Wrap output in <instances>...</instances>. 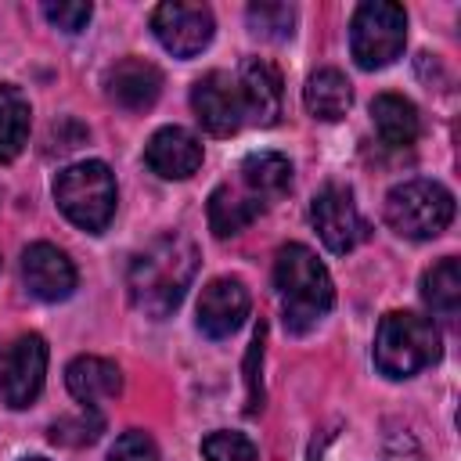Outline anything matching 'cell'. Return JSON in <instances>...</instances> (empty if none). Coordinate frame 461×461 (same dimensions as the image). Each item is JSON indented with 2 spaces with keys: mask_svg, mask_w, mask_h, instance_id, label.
<instances>
[{
  "mask_svg": "<svg viewBox=\"0 0 461 461\" xmlns=\"http://www.w3.org/2000/svg\"><path fill=\"white\" fill-rule=\"evenodd\" d=\"M198 274V249L187 234L169 230L148 241L126 270V292L133 310H140L151 321L169 317L180 299L187 295L191 281Z\"/></svg>",
  "mask_w": 461,
  "mask_h": 461,
  "instance_id": "6da1fadb",
  "label": "cell"
},
{
  "mask_svg": "<svg viewBox=\"0 0 461 461\" xmlns=\"http://www.w3.org/2000/svg\"><path fill=\"white\" fill-rule=\"evenodd\" d=\"M274 285H277V299H281V317L288 335H306L310 328H317L331 303H335V285L331 274L324 270V263L299 241H288L277 249L274 259Z\"/></svg>",
  "mask_w": 461,
  "mask_h": 461,
  "instance_id": "7a4b0ae2",
  "label": "cell"
},
{
  "mask_svg": "<svg viewBox=\"0 0 461 461\" xmlns=\"http://www.w3.org/2000/svg\"><path fill=\"white\" fill-rule=\"evenodd\" d=\"M443 353L439 328L411 310H393L378 321L375 331V367L385 378H411L436 364Z\"/></svg>",
  "mask_w": 461,
  "mask_h": 461,
  "instance_id": "3957f363",
  "label": "cell"
},
{
  "mask_svg": "<svg viewBox=\"0 0 461 461\" xmlns=\"http://www.w3.org/2000/svg\"><path fill=\"white\" fill-rule=\"evenodd\" d=\"M54 202L79 230L101 234L115 216V202H119L115 176L101 158L65 166L54 176Z\"/></svg>",
  "mask_w": 461,
  "mask_h": 461,
  "instance_id": "277c9868",
  "label": "cell"
},
{
  "mask_svg": "<svg viewBox=\"0 0 461 461\" xmlns=\"http://www.w3.org/2000/svg\"><path fill=\"white\" fill-rule=\"evenodd\" d=\"M385 223L411 241L443 234L454 220V194L439 180H403L385 194Z\"/></svg>",
  "mask_w": 461,
  "mask_h": 461,
  "instance_id": "5b68a950",
  "label": "cell"
},
{
  "mask_svg": "<svg viewBox=\"0 0 461 461\" xmlns=\"http://www.w3.org/2000/svg\"><path fill=\"white\" fill-rule=\"evenodd\" d=\"M407 43V14L393 0H367L353 11L349 22V50L353 61L367 72L393 65Z\"/></svg>",
  "mask_w": 461,
  "mask_h": 461,
  "instance_id": "8992f818",
  "label": "cell"
},
{
  "mask_svg": "<svg viewBox=\"0 0 461 461\" xmlns=\"http://www.w3.org/2000/svg\"><path fill=\"white\" fill-rule=\"evenodd\" d=\"M47 378V342L43 335L29 331L18 335L4 353H0V400L11 411L29 407Z\"/></svg>",
  "mask_w": 461,
  "mask_h": 461,
  "instance_id": "52a82bcc",
  "label": "cell"
},
{
  "mask_svg": "<svg viewBox=\"0 0 461 461\" xmlns=\"http://www.w3.org/2000/svg\"><path fill=\"white\" fill-rule=\"evenodd\" d=\"M310 220H313V230L321 234V241L328 245V252H335V256L353 252L367 238V223L353 202V191L339 187V184H324L313 194Z\"/></svg>",
  "mask_w": 461,
  "mask_h": 461,
  "instance_id": "ba28073f",
  "label": "cell"
},
{
  "mask_svg": "<svg viewBox=\"0 0 461 461\" xmlns=\"http://www.w3.org/2000/svg\"><path fill=\"white\" fill-rule=\"evenodd\" d=\"M151 32L173 58H194L209 47L216 32V18L205 4H158L151 11Z\"/></svg>",
  "mask_w": 461,
  "mask_h": 461,
  "instance_id": "9c48e42d",
  "label": "cell"
},
{
  "mask_svg": "<svg viewBox=\"0 0 461 461\" xmlns=\"http://www.w3.org/2000/svg\"><path fill=\"white\" fill-rule=\"evenodd\" d=\"M191 108H194V119L202 122V130L212 137H230L245 122L238 79H230L227 72H205L202 79H194Z\"/></svg>",
  "mask_w": 461,
  "mask_h": 461,
  "instance_id": "30bf717a",
  "label": "cell"
},
{
  "mask_svg": "<svg viewBox=\"0 0 461 461\" xmlns=\"http://www.w3.org/2000/svg\"><path fill=\"white\" fill-rule=\"evenodd\" d=\"M252 295L241 277H212L198 295V328L209 339L234 335L249 317Z\"/></svg>",
  "mask_w": 461,
  "mask_h": 461,
  "instance_id": "8fae6325",
  "label": "cell"
},
{
  "mask_svg": "<svg viewBox=\"0 0 461 461\" xmlns=\"http://www.w3.org/2000/svg\"><path fill=\"white\" fill-rule=\"evenodd\" d=\"M22 281H25L29 295H36L43 303H61L76 292V267L58 245L32 241L22 252Z\"/></svg>",
  "mask_w": 461,
  "mask_h": 461,
  "instance_id": "7c38bea8",
  "label": "cell"
},
{
  "mask_svg": "<svg viewBox=\"0 0 461 461\" xmlns=\"http://www.w3.org/2000/svg\"><path fill=\"white\" fill-rule=\"evenodd\" d=\"M238 94L241 108L256 126H274L285 108V83L274 61L267 58H245L238 68Z\"/></svg>",
  "mask_w": 461,
  "mask_h": 461,
  "instance_id": "4fadbf2b",
  "label": "cell"
},
{
  "mask_svg": "<svg viewBox=\"0 0 461 461\" xmlns=\"http://www.w3.org/2000/svg\"><path fill=\"white\" fill-rule=\"evenodd\" d=\"M144 162L162 180H187L202 166V140L184 126H162L144 148Z\"/></svg>",
  "mask_w": 461,
  "mask_h": 461,
  "instance_id": "5bb4252c",
  "label": "cell"
},
{
  "mask_svg": "<svg viewBox=\"0 0 461 461\" xmlns=\"http://www.w3.org/2000/svg\"><path fill=\"white\" fill-rule=\"evenodd\" d=\"M104 94L126 112H148L162 94V72L144 58H122L104 72Z\"/></svg>",
  "mask_w": 461,
  "mask_h": 461,
  "instance_id": "9a60e30c",
  "label": "cell"
},
{
  "mask_svg": "<svg viewBox=\"0 0 461 461\" xmlns=\"http://www.w3.org/2000/svg\"><path fill=\"white\" fill-rule=\"evenodd\" d=\"M65 385L83 407L97 411L101 403L122 393V371L115 360H104V357H76L65 367Z\"/></svg>",
  "mask_w": 461,
  "mask_h": 461,
  "instance_id": "2e32d148",
  "label": "cell"
},
{
  "mask_svg": "<svg viewBox=\"0 0 461 461\" xmlns=\"http://www.w3.org/2000/svg\"><path fill=\"white\" fill-rule=\"evenodd\" d=\"M371 122H375V133L382 137V144H389V148H411L421 133V115H418L414 101L403 94H378L371 101Z\"/></svg>",
  "mask_w": 461,
  "mask_h": 461,
  "instance_id": "e0dca14e",
  "label": "cell"
},
{
  "mask_svg": "<svg viewBox=\"0 0 461 461\" xmlns=\"http://www.w3.org/2000/svg\"><path fill=\"white\" fill-rule=\"evenodd\" d=\"M303 104L321 122H339L353 104V86L339 68H317L303 86Z\"/></svg>",
  "mask_w": 461,
  "mask_h": 461,
  "instance_id": "ac0fdd59",
  "label": "cell"
},
{
  "mask_svg": "<svg viewBox=\"0 0 461 461\" xmlns=\"http://www.w3.org/2000/svg\"><path fill=\"white\" fill-rule=\"evenodd\" d=\"M241 184L252 198H259L267 205V198H281L292 187V162L277 151H252L241 158L238 166Z\"/></svg>",
  "mask_w": 461,
  "mask_h": 461,
  "instance_id": "d6986e66",
  "label": "cell"
},
{
  "mask_svg": "<svg viewBox=\"0 0 461 461\" xmlns=\"http://www.w3.org/2000/svg\"><path fill=\"white\" fill-rule=\"evenodd\" d=\"M263 212V202L252 198L249 191H234L230 184H220L209 194V230L216 238H234L241 234L256 216Z\"/></svg>",
  "mask_w": 461,
  "mask_h": 461,
  "instance_id": "ffe728a7",
  "label": "cell"
},
{
  "mask_svg": "<svg viewBox=\"0 0 461 461\" xmlns=\"http://www.w3.org/2000/svg\"><path fill=\"white\" fill-rule=\"evenodd\" d=\"M32 108L14 83H0V162H14L29 144Z\"/></svg>",
  "mask_w": 461,
  "mask_h": 461,
  "instance_id": "44dd1931",
  "label": "cell"
},
{
  "mask_svg": "<svg viewBox=\"0 0 461 461\" xmlns=\"http://www.w3.org/2000/svg\"><path fill=\"white\" fill-rule=\"evenodd\" d=\"M421 299L436 317H443V321L457 317V306H461V263L454 256H443L436 267L425 270Z\"/></svg>",
  "mask_w": 461,
  "mask_h": 461,
  "instance_id": "7402d4cb",
  "label": "cell"
},
{
  "mask_svg": "<svg viewBox=\"0 0 461 461\" xmlns=\"http://www.w3.org/2000/svg\"><path fill=\"white\" fill-rule=\"evenodd\" d=\"M245 18H249V29L256 32V36H263V40H288L292 32H295V7L292 4H277V0H263V4H249V11H245Z\"/></svg>",
  "mask_w": 461,
  "mask_h": 461,
  "instance_id": "603a6c76",
  "label": "cell"
},
{
  "mask_svg": "<svg viewBox=\"0 0 461 461\" xmlns=\"http://www.w3.org/2000/svg\"><path fill=\"white\" fill-rule=\"evenodd\" d=\"M104 432V418L90 407H83L79 414H68V418H58L50 425V443H61V447H86L94 443L97 436Z\"/></svg>",
  "mask_w": 461,
  "mask_h": 461,
  "instance_id": "cb8c5ba5",
  "label": "cell"
},
{
  "mask_svg": "<svg viewBox=\"0 0 461 461\" xmlns=\"http://www.w3.org/2000/svg\"><path fill=\"white\" fill-rule=\"evenodd\" d=\"M202 457L205 461H259V450L245 432L216 429L202 439Z\"/></svg>",
  "mask_w": 461,
  "mask_h": 461,
  "instance_id": "d4e9b609",
  "label": "cell"
},
{
  "mask_svg": "<svg viewBox=\"0 0 461 461\" xmlns=\"http://www.w3.org/2000/svg\"><path fill=\"white\" fill-rule=\"evenodd\" d=\"M108 461H158V447H155V439L144 429H126L112 443Z\"/></svg>",
  "mask_w": 461,
  "mask_h": 461,
  "instance_id": "484cf974",
  "label": "cell"
},
{
  "mask_svg": "<svg viewBox=\"0 0 461 461\" xmlns=\"http://www.w3.org/2000/svg\"><path fill=\"white\" fill-rule=\"evenodd\" d=\"M43 11V18L54 25V29H61V32H79V29H86V22H90V14H94V7L90 4H43L40 7Z\"/></svg>",
  "mask_w": 461,
  "mask_h": 461,
  "instance_id": "4316f807",
  "label": "cell"
},
{
  "mask_svg": "<svg viewBox=\"0 0 461 461\" xmlns=\"http://www.w3.org/2000/svg\"><path fill=\"white\" fill-rule=\"evenodd\" d=\"M385 461H421V454H418V447L411 443V454H396V450H389Z\"/></svg>",
  "mask_w": 461,
  "mask_h": 461,
  "instance_id": "83f0119b",
  "label": "cell"
},
{
  "mask_svg": "<svg viewBox=\"0 0 461 461\" xmlns=\"http://www.w3.org/2000/svg\"><path fill=\"white\" fill-rule=\"evenodd\" d=\"M22 461H50V457H22Z\"/></svg>",
  "mask_w": 461,
  "mask_h": 461,
  "instance_id": "f1b7e54d",
  "label": "cell"
}]
</instances>
